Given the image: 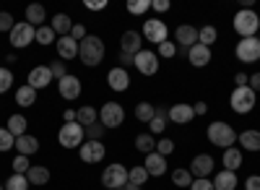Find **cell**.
<instances>
[{"mask_svg":"<svg viewBox=\"0 0 260 190\" xmlns=\"http://www.w3.org/2000/svg\"><path fill=\"white\" fill-rule=\"evenodd\" d=\"M78 60L83 62V66H99V62L104 60V42L99 37H91V34H86L83 42H78Z\"/></svg>","mask_w":260,"mask_h":190,"instance_id":"cell-1","label":"cell"},{"mask_svg":"<svg viewBox=\"0 0 260 190\" xmlns=\"http://www.w3.org/2000/svg\"><path fill=\"white\" fill-rule=\"evenodd\" d=\"M206 133H208V141H211L213 146H221L224 151H226V149H232V146H234V141H237V133H234V128H232V125H226V122H221V120L211 122Z\"/></svg>","mask_w":260,"mask_h":190,"instance_id":"cell-2","label":"cell"},{"mask_svg":"<svg viewBox=\"0 0 260 190\" xmlns=\"http://www.w3.org/2000/svg\"><path fill=\"white\" fill-rule=\"evenodd\" d=\"M232 24H234L237 34H240L242 39H247V37H255L260 31V16L255 11H237Z\"/></svg>","mask_w":260,"mask_h":190,"instance_id":"cell-3","label":"cell"},{"mask_svg":"<svg viewBox=\"0 0 260 190\" xmlns=\"http://www.w3.org/2000/svg\"><path fill=\"white\" fill-rule=\"evenodd\" d=\"M255 102H257V97H255V91H252L250 86H234V91H232V97H229V104H232V110H234L237 115L252 112Z\"/></svg>","mask_w":260,"mask_h":190,"instance_id":"cell-4","label":"cell"},{"mask_svg":"<svg viewBox=\"0 0 260 190\" xmlns=\"http://www.w3.org/2000/svg\"><path fill=\"white\" fill-rule=\"evenodd\" d=\"M57 141L62 149H81V143L86 141V131L78 122H65L57 133Z\"/></svg>","mask_w":260,"mask_h":190,"instance_id":"cell-5","label":"cell"},{"mask_svg":"<svg viewBox=\"0 0 260 190\" xmlns=\"http://www.w3.org/2000/svg\"><path fill=\"white\" fill-rule=\"evenodd\" d=\"M130 182V175H127V170L122 164H110L107 170L102 172V185L107 187V190H120V187H125Z\"/></svg>","mask_w":260,"mask_h":190,"instance_id":"cell-6","label":"cell"},{"mask_svg":"<svg viewBox=\"0 0 260 190\" xmlns=\"http://www.w3.org/2000/svg\"><path fill=\"white\" fill-rule=\"evenodd\" d=\"M122 120H125V110L120 107L117 102H107V104H102V110H99V122L104 125L107 131H110V128H120Z\"/></svg>","mask_w":260,"mask_h":190,"instance_id":"cell-7","label":"cell"},{"mask_svg":"<svg viewBox=\"0 0 260 190\" xmlns=\"http://www.w3.org/2000/svg\"><path fill=\"white\" fill-rule=\"evenodd\" d=\"M34 37H37V29H34L31 24H26V21L16 24V26L11 29V34H8V39H11L13 47H29L31 42H34Z\"/></svg>","mask_w":260,"mask_h":190,"instance_id":"cell-8","label":"cell"},{"mask_svg":"<svg viewBox=\"0 0 260 190\" xmlns=\"http://www.w3.org/2000/svg\"><path fill=\"white\" fill-rule=\"evenodd\" d=\"M237 57L242 62H257L260 60V39L257 37H247V39H240L237 42Z\"/></svg>","mask_w":260,"mask_h":190,"instance_id":"cell-9","label":"cell"},{"mask_svg":"<svg viewBox=\"0 0 260 190\" xmlns=\"http://www.w3.org/2000/svg\"><path fill=\"white\" fill-rule=\"evenodd\" d=\"M133 66L143 73V76H154L159 71V55L151 52V50H141L136 57H133Z\"/></svg>","mask_w":260,"mask_h":190,"instance_id":"cell-10","label":"cell"},{"mask_svg":"<svg viewBox=\"0 0 260 190\" xmlns=\"http://www.w3.org/2000/svg\"><path fill=\"white\" fill-rule=\"evenodd\" d=\"M167 26H164V21H159V18H148L146 24H143V37L151 42V45H161V42H167Z\"/></svg>","mask_w":260,"mask_h":190,"instance_id":"cell-11","label":"cell"},{"mask_svg":"<svg viewBox=\"0 0 260 190\" xmlns=\"http://www.w3.org/2000/svg\"><path fill=\"white\" fill-rule=\"evenodd\" d=\"M78 154H81V162L96 164V162L104 159V143H102V141H83L81 149H78Z\"/></svg>","mask_w":260,"mask_h":190,"instance_id":"cell-12","label":"cell"},{"mask_svg":"<svg viewBox=\"0 0 260 190\" xmlns=\"http://www.w3.org/2000/svg\"><path fill=\"white\" fill-rule=\"evenodd\" d=\"M50 81H52V71H50V66H37V68H31V73H29V78H26V83L31 89H47L50 86Z\"/></svg>","mask_w":260,"mask_h":190,"instance_id":"cell-13","label":"cell"},{"mask_svg":"<svg viewBox=\"0 0 260 190\" xmlns=\"http://www.w3.org/2000/svg\"><path fill=\"white\" fill-rule=\"evenodd\" d=\"M57 91H60L62 99H68V102H71V99H78V97H81V81L68 73L65 78L57 81Z\"/></svg>","mask_w":260,"mask_h":190,"instance_id":"cell-14","label":"cell"},{"mask_svg":"<svg viewBox=\"0 0 260 190\" xmlns=\"http://www.w3.org/2000/svg\"><path fill=\"white\" fill-rule=\"evenodd\" d=\"M192 117H195L192 104H172V107L167 110V120L177 122V125H187Z\"/></svg>","mask_w":260,"mask_h":190,"instance_id":"cell-15","label":"cell"},{"mask_svg":"<svg viewBox=\"0 0 260 190\" xmlns=\"http://www.w3.org/2000/svg\"><path fill=\"white\" fill-rule=\"evenodd\" d=\"M211 172H213V156H208V154H198V156L192 159V164H190V175H195L198 180H206Z\"/></svg>","mask_w":260,"mask_h":190,"instance_id":"cell-16","label":"cell"},{"mask_svg":"<svg viewBox=\"0 0 260 190\" xmlns=\"http://www.w3.org/2000/svg\"><path fill=\"white\" fill-rule=\"evenodd\" d=\"M143 167H146L148 177H161V175L167 172V156H161V154H156V151H151V154H146Z\"/></svg>","mask_w":260,"mask_h":190,"instance_id":"cell-17","label":"cell"},{"mask_svg":"<svg viewBox=\"0 0 260 190\" xmlns=\"http://www.w3.org/2000/svg\"><path fill=\"white\" fill-rule=\"evenodd\" d=\"M107 83H110L112 91H127V86H130V73L117 66V68H112L110 73H107Z\"/></svg>","mask_w":260,"mask_h":190,"instance_id":"cell-18","label":"cell"},{"mask_svg":"<svg viewBox=\"0 0 260 190\" xmlns=\"http://www.w3.org/2000/svg\"><path fill=\"white\" fill-rule=\"evenodd\" d=\"M120 50H122V55H130V57H136L138 52H141V34L138 31H125L122 37H120Z\"/></svg>","mask_w":260,"mask_h":190,"instance_id":"cell-19","label":"cell"},{"mask_svg":"<svg viewBox=\"0 0 260 190\" xmlns=\"http://www.w3.org/2000/svg\"><path fill=\"white\" fill-rule=\"evenodd\" d=\"M57 57L60 60H73L78 57V42L73 37H57Z\"/></svg>","mask_w":260,"mask_h":190,"instance_id":"cell-20","label":"cell"},{"mask_svg":"<svg viewBox=\"0 0 260 190\" xmlns=\"http://www.w3.org/2000/svg\"><path fill=\"white\" fill-rule=\"evenodd\" d=\"M187 60H190V66H195V68H206L208 62H211V47L192 45L187 50Z\"/></svg>","mask_w":260,"mask_h":190,"instance_id":"cell-21","label":"cell"},{"mask_svg":"<svg viewBox=\"0 0 260 190\" xmlns=\"http://www.w3.org/2000/svg\"><path fill=\"white\" fill-rule=\"evenodd\" d=\"M175 39H177V45L190 50L192 45H198V29L190 26V24H182V26L175 29Z\"/></svg>","mask_w":260,"mask_h":190,"instance_id":"cell-22","label":"cell"},{"mask_svg":"<svg viewBox=\"0 0 260 190\" xmlns=\"http://www.w3.org/2000/svg\"><path fill=\"white\" fill-rule=\"evenodd\" d=\"M16 149H18L21 156H31V154L39 151V141H37L34 136L24 133V136H18V138H16Z\"/></svg>","mask_w":260,"mask_h":190,"instance_id":"cell-23","label":"cell"},{"mask_svg":"<svg viewBox=\"0 0 260 190\" xmlns=\"http://www.w3.org/2000/svg\"><path fill=\"white\" fill-rule=\"evenodd\" d=\"M76 122L81 125V128L86 131L89 125H94V122H99V110H94L91 104H86V107H81V110H76Z\"/></svg>","mask_w":260,"mask_h":190,"instance_id":"cell-24","label":"cell"},{"mask_svg":"<svg viewBox=\"0 0 260 190\" xmlns=\"http://www.w3.org/2000/svg\"><path fill=\"white\" fill-rule=\"evenodd\" d=\"M50 26H52V31H55V34H60V37H71L73 21H71V16H68V13H55Z\"/></svg>","mask_w":260,"mask_h":190,"instance_id":"cell-25","label":"cell"},{"mask_svg":"<svg viewBox=\"0 0 260 190\" xmlns=\"http://www.w3.org/2000/svg\"><path fill=\"white\" fill-rule=\"evenodd\" d=\"M47 18V11H45V6H39V3H31V6H26V24H31L34 29H39L42 26V21Z\"/></svg>","mask_w":260,"mask_h":190,"instance_id":"cell-26","label":"cell"},{"mask_svg":"<svg viewBox=\"0 0 260 190\" xmlns=\"http://www.w3.org/2000/svg\"><path fill=\"white\" fill-rule=\"evenodd\" d=\"M237 141H240L242 149H247V151H260V131H242L237 136Z\"/></svg>","mask_w":260,"mask_h":190,"instance_id":"cell-27","label":"cell"},{"mask_svg":"<svg viewBox=\"0 0 260 190\" xmlns=\"http://www.w3.org/2000/svg\"><path fill=\"white\" fill-rule=\"evenodd\" d=\"M213 187L216 190H234L237 187V172H229V170L219 172L213 177Z\"/></svg>","mask_w":260,"mask_h":190,"instance_id":"cell-28","label":"cell"},{"mask_svg":"<svg viewBox=\"0 0 260 190\" xmlns=\"http://www.w3.org/2000/svg\"><path fill=\"white\" fill-rule=\"evenodd\" d=\"M221 162H224V170L237 172V170L242 167V151L232 146V149H226V151H224V159H221Z\"/></svg>","mask_w":260,"mask_h":190,"instance_id":"cell-29","label":"cell"},{"mask_svg":"<svg viewBox=\"0 0 260 190\" xmlns=\"http://www.w3.org/2000/svg\"><path fill=\"white\" fill-rule=\"evenodd\" d=\"M26 180H29V185H47L50 182V170L47 167H31V170L26 172Z\"/></svg>","mask_w":260,"mask_h":190,"instance_id":"cell-30","label":"cell"},{"mask_svg":"<svg viewBox=\"0 0 260 190\" xmlns=\"http://www.w3.org/2000/svg\"><path fill=\"white\" fill-rule=\"evenodd\" d=\"M34 102H37V89H31L29 83L16 91V104H18V107H31Z\"/></svg>","mask_w":260,"mask_h":190,"instance_id":"cell-31","label":"cell"},{"mask_svg":"<svg viewBox=\"0 0 260 190\" xmlns=\"http://www.w3.org/2000/svg\"><path fill=\"white\" fill-rule=\"evenodd\" d=\"M26 125H29V122H26V117H24V115H11V117H8V122H6V128L18 138V136H24V133H26Z\"/></svg>","mask_w":260,"mask_h":190,"instance_id":"cell-32","label":"cell"},{"mask_svg":"<svg viewBox=\"0 0 260 190\" xmlns=\"http://www.w3.org/2000/svg\"><path fill=\"white\" fill-rule=\"evenodd\" d=\"M136 149H138L141 154L156 151V138L151 136V133H141V136H136Z\"/></svg>","mask_w":260,"mask_h":190,"instance_id":"cell-33","label":"cell"},{"mask_svg":"<svg viewBox=\"0 0 260 190\" xmlns=\"http://www.w3.org/2000/svg\"><path fill=\"white\" fill-rule=\"evenodd\" d=\"M154 115H156V107L151 102H138L136 104V117L141 122H151V120H154Z\"/></svg>","mask_w":260,"mask_h":190,"instance_id":"cell-34","label":"cell"},{"mask_svg":"<svg viewBox=\"0 0 260 190\" xmlns=\"http://www.w3.org/2000/svg\"><path fill=\"white\" fill-rule=\"evenodd\" d=\"M216 37H219L216 26H203V29H198V45H203V47H211L213 42H216Z\"/></svg>","mask_w":260,"mask_h":190,"instance_id":"cell-35","label":"cell"},{"mask_svg":"<svg viewBox=\"0 0 260 190\" xmlns=\"http://www.w3.org/2000/svg\"><path fill=\"white\" fill-rule=\"evenodd\" d=\"M34 42H39V45H45V47H47V45H52V42H57V34L52 31V26H39Z\"/></svg>","mask_w":260,"mask_h":190,"instance_id":"cell-36","label":"cell"},{"mask_svg":"<svg viewBox=\"0 0 260 190\" xmlns=\"http://www.w3.org/2000/svg\"><path fill=\"white\" fill-rule=\"evenodd\" d=\"M6 190H29V180H26V175H11L8 180H6Z\"/></svg>","mask_w":260,"mask_h":190,"instance_id":"cell-37","label":"cell"},{"mask_svg":"<svg viewBox=\"0 0 260 190\" xmlns=\"http://www.w3.org/2000/svg\"><path fill=\"white\" fill-rule=\"evenodd\" d=\"M172 182H175L177 187H190L192 185L190 170H175V172H172Z\"/></svg>","mask_w":260,"mask_h":190,"instance_id":"cell-38","label":"cell"},{"mask_svg":"<svg viewBox=\"0 0 260 190\" xmlns=\"http://www.w3.org/2000/svg\"><path fill=\"white\" fill-rule=\"evenodd\" d=\"M127 175H130V182L138 185V187H143V185L148 182V172H146V167H133V170H130Z\"/></svg>","mask_w":260,"mask_h":190,"instance_id":"cell-39","label":"cell"},{"mask_svg":"<svg viewBox=\"0 0 260 190\" xmlns=\"http://www.w3.org/2000/svg\"><path fill=\"white\" fill-rule=\"evenodd\" d=\"M16 146V136L8 128H0V151H11Z\"/></svg>","mask_w":260,"mask_h":190,"instance_id":"cell-40","label":"cell"},{"mask_svg":"<svg viewBox=\"0 0 260 190\" xmlns=\"http://www.w3.org/2000/svg\"><path fill=\"white\" fill-rule=\"evenodd\" d=\"M29 170H31L29 156H21V154H18V156L13 159V172H16V175H26Z\"/></svg>","mask_w":260,"mask_h":190,"instance_id":"cell-41","label":"cell"},{"mask_svg":"<svg viewBox=\"0 0 260 190\" xmlns=\"http://www.w3.org/2000/svg\"><path fill=\"white\" fill-rule=\"evenodd\" d=\"M148 8H151L148 0H130V3H127V11L133 13V16H141V13H146Z\"/></svg>","mask_w":260,"mask_h":190,"instance_id":"cell-42","label":"cell"},{"mask_svg":"<svg viewBox=\"0 0 260 190\" xmlns=\"http://www.w3.org/2000/svg\"><path fill=\"white\" fill-rule=\"evenodd\" d=\"M13 86V73L8 68H0V94H6Z\"/></svg>","mask_w":260,"mask_h":190,"instance_id":"cell-43","label":"cell"},{"mask_svg":"<svg viewBox=\"0 0 260 190\" xmlns=\"http://www.w3.org/2000/svg\"><path fill=\"white\" fill-rule=\"evenodd\" d=\"M16 26V21H13V16L8 13V11H0V31L3 34H11V29Z\"/></svg>","mask_w":260,"mask_h":190,"instance_id":"cell-44","label":"cell"},{"mask_svg":"<svg viewBox=\"0 0 260 190\" xmlns=\"http://www.w3.org/2000/svg\"><path fill=\"white\" fill-rule=\"evenodd\" d=\"M172 151H175V141H169V138H159V141H156V154L169 156Z\"/></svg>","mask_w":260,"mask_h":190,"instance_id":"cell-45","label":"cell"},{"mask_svg":"<svg viewBox=\"0 0 260 190\" xmlns=\"http://www.w3.org/2000/svg\"><path fill=\"white\" fill-rule=\"evenodd\" d=\"M148 128H151V136H161L164 128H167V117H156L154 115V120L148 122Z\"/></svg>","mask_w":260,"mask_h":190,"instance_id":"cell-46","label":"cell"},{"mask_svg":"<svg viewBox=\"0 0 260 190\" xmlns=\"http://www.w3.org/2000/svg\"><path fill=\"white\" fill-rule=\"evenodd\" d=\"M156 55H159V57H169V60H172V57L177 55V47L167 39V42H161V45H159V52H156Z\"/></svg>","mask_w":260,"mask_h":190,"instance_id":"cell-47","label":"cell"},{"mask_svg":"<svg viewBox=\"0 0 260 190\" xmlns=\"http://www.w3.org/2000/svg\"><path fill=\"white\" fill-rule=\"evenodd\" d=\"M104 125L102 122H94V125H89V128H86V136H89V141H99L102 136H104Z\"/></svg>","mask_w":260,"mask_h":190,"instance_id":"cell-48","label":"cell"},{"mask_svg":"<svg viewBox=\"0 0 260 190\" xmlns=\"http://www.w3.org/2000/svg\"><path fill=\"white\" fill-rule=\"evenodd\" d=\"M50 71H52V76L60 81V78H65V76H68V71H65V62L62 60H55L52 62V66H50Z\"/></svg>","mask_w":260,"mask_h":190,"instance_id":"cell-49","label":"cell"},{"mask_svg":"<svg viewBox=\"0 0 260 190\" xmlns=\"http://www.w3.org/2000/svg\"><path fill=\"white\" fill-rule=\"evenodd\" d=\"M71 37H73L76 42H83V39H86V26H83V24H73Z\"/></svg>","mask_w":260,"mask_h":190,"instance_id":"cell-50","label":"cell"},{"mask_svg":"<svg viewBox=\"0 0 260 190\" xmlns=\"http://www.w3.org/2000/svg\"><path fill=\"white\" fill-rule=\"evenodd\" d=\"M190 190H216V187H213V182H211V180H192Z\"/></svg>","mask_w":260,"mask_h":190,"instance_id":"cell-51","label":"cell"},{"mask_svg":"<svg viewBox=\"0 0 260 190\" xmlns=\"http://www.w3.org/2000/svg\"><path fill=\"white\" fill-rule=\"evenodd\" d=\"M245 190H260V175H252L245 180Z\"/></svg>","mask_w":260,"mask_h":190,"instance_id":"cell-52","label":"cell"},{"mask_svg":"<svg viewBox=\"0 0 260 190\" xmlns=\"http://www.w3.org/2000/svg\"><path fill=\"white\" fill-rule=\"evenodd\" d=\"M86 8L89 11H102V8H107V0H86Z\"/></svg>","mask_w":260,"mask_h":190,"instance_id":"cell-53","label":"cell"},{"mask_svg":"<svg viewBox=\"0 0 260 190\" xmlns=\"http://www.w3.org/2000/svg\"><path fill=\"white\" fill-rule=\"evenodd\" d=\"M250 83V73H234V86H247Z\"/></svg>","mask_w":260,"mask_h":190,"instance_id":"cell-54","label":"cell"},{"mask_svg":"<svg viewBox=\"0 0 260 190\" xmlns=\"http://www.w3.org/2000/svg\"><path fill=\"white\" fill-rule=\"evenodd\" d=\"M247 86H250L255 94L260 91V73H252V76H250V83H247Z\"/></svg>","mask_w":260,"mask_h":190,"instance_id":"cell-55","label":"cell"},{"mask_svg":"<svg viewBox=\"0 0 260 190\" xmlns=\"http://www.w3.org/2000/svg\"><path fill=\"white\" fill-rule=\"evenodd\" d=\"M151 8H154V11H169V3H167V0H154Z\"/></svg>","mask_w":260,"mask_h":190,"instance_id":"cell-56","label":"cell"},{"mask_svg":"<svg viewBox=\"0 0 260 190\" xmlns=\"http://www.w3.org/2000/svg\"><path fill=\"white\" fill-rule=\"evenodd\" d=\"M192 110H195V115H206L208 112V104L206 102H198V104H192Z\"/></svg>","mask_w":260,"mask_h":190,"instance_id":"cell-57","label":"cell"},{"mask_svg":"<svg viewBox=\"0 0 260 190\" xmlns=\"http://www.w3.org/2000/svg\"><path fill=\"white\" fill-rule=\"evenodd\" d=\"M62 117H65V122H76V110H65Z\"/></svg>","mask_w":260,"mask_h":190,"instance_id":"cell-58","label":"cell"},{"mask_svg":"<svg viewBox=\"0 0 260 190\" xmlns=\"http://www.w3.org/2000/svg\"><path fill=\"white\" fill-rule=\"evenodd\" d=\"M130 62H133V57H130V55H120V68L130 66Z\"/></svg>","mask_w":260,"mask_h":190,"instance_id":"cell-59","label":"cell"},{"mask_svg":"<svg viewBox=\"0 0 260 190\" xmlns=\"http://www.w3.org/2000/svg\"><path fill=\"white\" fill-rule=\"evenodd\" d=\"M156 117H167V110L164 107H156Z\"/></svg>","mask_w":260,"mask_h":190,"instance_id":"cell-60","label":"cell"},{"mask_svg":"<svg viewBox=\"0 0 260 190\" xmlns=\"http://www.w3.org/2000/svg\"><path fill=\"white\" fill-rule=\"evenodd\" d=\"M125 190H141V187H138V185H133V182H127V185H125Z\"/></svg>","mask_w":260,"mask_h":190,"instance_id":"cell-61","label":"cell"},{"mask_svg":"<svg viewBox=\"0 0 260 190\" xmlns=\"http://www.w3.org/2000/svg\"><path fill=\"white\" fill-rule=\"evenodd\" d=\"M0 190H3V185H0Z\"/></svg>","mask_w":260,"mask_h":190,"instance_id":"cell-62","label":"cell"},{"mask_svg":"<svg viewBox=\"0 0 260 190\" xmlns=\"http://www.w3.org/2000/svg\"><path fill=\"white\" fill-rule=\"evenodd\" d=\"M120 190H125V187H120Z\"/></svg>","mask_w":260,"mask_h":190,"instance_id":"cell-63","label":"cell"},{"mask_svg":"<svg viewBox=\"0 0 260 190\" xmlns=\"http://www.w3.org/2000/svg\"><path fill=\"white\" fill-rule=\"evenodd\" d=\"M257 34H260V31H257ZM257 39H260V37H257Z\"/></svg>","mask_w":260,"mask_h":190,"instance_id":"cell-64","label":"cell"}]
</instances>
